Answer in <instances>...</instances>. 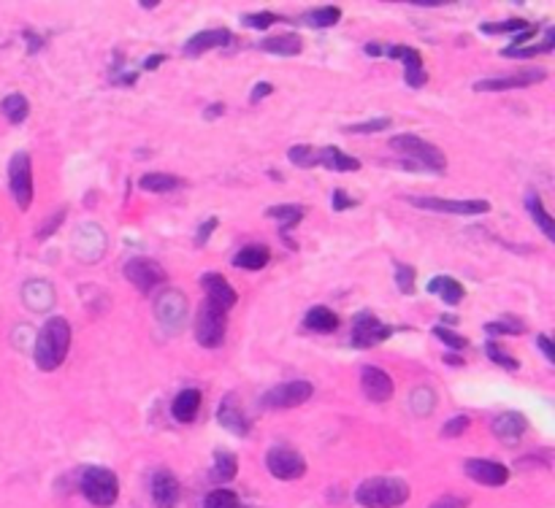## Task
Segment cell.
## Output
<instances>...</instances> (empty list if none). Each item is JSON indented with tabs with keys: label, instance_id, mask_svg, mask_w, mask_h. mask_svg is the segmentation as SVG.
Wrapping results in <instances>:
<instances>
[{
	"label": "cell",
	"instance_id": "cell-53",
	"mask_svg": "<svg viewBox=\"0 0 555 508\" xmlns=\"http://www.w3.org/2000/svg\"><path fill=\"white\" fill-rule=\"evenodd\" d=\"M223 111H225V106H223V103H215V106H209V109L204 111V117H206V119H212V117H220Z\"/></svg>",
	"mask_w": 555,
	"mask_h": 508
},
{
	"label": "cell",
	"instance_id": "cell-8",
	"mask_svg": "<svg viewBox=\"0 0 555 508\" xmlns=\"http://www.w3.org/2000/svg\"><path fill=\"white\" fill-rule=\"evenodd\" d=\"M315 387L309 381H285L277 384L271 389H266V395L260 398V406L268 411H279V409H296L301 403H307L312 398Z\"/></svg>",
	"mask_w": 555,
	"mask_h": 508
},
{
	"label": "cell",
	"instance_id": "cell-44",
	"mask_svg": "<svg viewBox=\"0 0 555 508\" xmlns=\"http://www.w3.org/2000/svg\"><path fill=\"white\" fill-rule=\"evenodd\" d=\"M63 219H66V209L55 212V214L49 217V222H47V224H44V227H41V230L36 233V238H38V241H47V238H49V235H52V233H55V230L60 227V224H63Z\"/></svg>",
	"mask_w": 555,
	"mask_h": 508
},
{
	"label": "cell",
	"instance_id": "cell-46",
	"mask_svg": "<svg viewBox=\"0 0 555 508\" xmlns=\"http://www.w3.org/2000/svg\"><path fill=\"white\" fill-rule=\"evenodd\" d=\"M215 227H217V217H212V219H206L201 227H198V233H195V244L198 246H204L209 238H212V233H215Z\"/></svg>",
	"mask_w": 555,
	"mask_h": 508
},
{
	"label": "cell",
	"instance_id": "cell-14",
	"mask_svg": "<svg viewBox=\"0 0 555 508\" xmlns=\"http://www.w3.org/2000/svg\"><path fill=\"white\" fill-rule=\"evenodd\" d=\"M464 471L472 482L482 487H504L509 482V468L493 460H466Z\"/></svg>",
	"mask_w": 555,
	"mask_h": 508
},
{
	"label": "cell",
	"instance_id": "cell-9",
	"mask_svg": "<svg viewBox=\"0 0 555 508\" xmlns=\"http://www.w3.org/2000/svg\"><path fill=\"white\" fill-rule=\"evenodd\" d=\"M409 203L414 209H425V212H439V214H456V217H479L490 212L487 201H447V198H431V195H414L409 198Z\"/></svg>",
	"mask_w": 555,
	"mask_h": 508
},
{
	"label": "cell",
	"instance_id": "cell-6",
	"mask_svg": "<svg viewBox=\"0 0 555 508\" xmlns=\"http://www.w3.org/2000/svg\"><path fill=\"white\" fill-rule=\"evenodd\" d=\"M8 190L22 212L33 206V162L27 151H16L8 160Z\"/></svg>",
	"mask_w": 555,
	"mask_h": 508
},
{
	"label": "cell",
	"instance_id": "cell-40",
	"mask_svg": "<svg viewBox=\"0 0 555 508\" xmlns=\"http://www.w3.org/2000/svg\"><path fill=\"white\" fill-rule=\"evenodd\" d=\"M274 22H279V16L274 11H257V14H244L241 16V25L244 27H252V30H266L271 27Z\"/></svg>",
	"mask_w": 555,
	"mask_h": 508
},
{
	"label": "cell",
	"instance_id": "cell-15",
	"mask_svg": "<svg viewBox=\"0 0 555 508\" xmlns=\"http://www.w3.org/2000/svg\"><path fill=\"white\" fill-rule=\"evenodd\" d=\"M388 57H393V60H401V63H403V78H406V84H409L412 89L425 87L428 73H425V66H423V55H420L417 49L396 44V47H388Z\"/></svg>",
	"mask_w": 555,
	"mask_h": 508
},
{
	"label": "cell",
	"instance_id": "cell-29",
	"mask_svg": "<svg viewBox=\"0 0 555 508\" xmlns=\"http://www.w3.org/2000/svg\"><path fill=\"white\" fill-rule=\"evenodd\" d=\"M0 111H3V117H5L11 125H22V122L30 117V103H27L25 95L14 92V95H5V98H3Z\"/></svg>",
	"mask_w": 555,
	"mask_h": 508
},
{
	"label": "cell",
	"instance_id": "cell-5",
	"mask_svg": "<svg viewBox=\"0 0 555 508\" xmlns=\"http://www.w3.org/2000/svg\"><path fill=\"white\" fill-rule=\"evenodd\" d=\"M228 333V311L215 306L212 300H204L195 316V341L206 349H217L225 341Z\"/></svg>",
	"mask_w": 555,
	"mask_h": 508
},
{
	"label": "cell",
	"instance_id": "cell-45",
	"mask_svg": "<svg viewBox=\"0 0 555 508\" xmlns=\"http://www.w3.org/2000/svg\"><path fill=\"white\" fill-rule=\"evenodd\" d=\"M431 508H469V498H464V495H445Z\"/></svg>",
	"mask_w": 555,
	"mask_h": 508
},
{
	"label": "cell",
	"instance_id": "cell-55",
	"mask_svg": "<svg viewBox=\"0 0 555 508\" xmlns=\"http://www.w3.org/2000/svg\"><path fill=\"white\" fill-rule=\"evenodd\" d=\"M238 508H246V506H238Z\"/></svg>",
	"mask_w": 555,
	"mask_h": 508
},
{
	"label": "cell",
	"instance_id": "cell-36",
	"mask_svg": "<svg viewBox=\"0 0 555 508\" xmlns=\"http://www.w3.org/2000/svg\"><path fill=\"white\" fill-rule=\"evenodd\" d=\"M485 355L498 365V368H504V370H518V368H520V360L512 358V355H507L496 341H487V344H485Z\"/></svg>",
	"mask_w": 555,
	"mask_h": 508
},
{
	"label": "cell",
	"instance_id": "cell-18",
	"mask_svg": "<svg viewBox=\"0 0 555 508\" xmlns=\"http://www.w3.org/2000/svg\"><path fill=\"white\" fill-rule=\"evenodd\" d=\"M217 422L238 438H244L249 433V420H246V414H244V409H241V403H238V395H225V398L220 400Z\"/></svg>",
	"mask_w": 555,
	"mask_h": 508
},
{
	"label": "cell",
	"instance_id": "cell-50",
	"mask_svg": "<svg viewBox=\"0 0 555 508\" xmlns=\"http://www.w3.org/2000/svg\"><path fill=\"white\" fill-rule=\"evenodd\" d=\"M25 38L30 41V44H27V52H30V55H33V52H38V49L44 47V38H41V36H36L33 30H25Z\"/></svg>",
	"mask_w": 555,
	"mask_h": 508
},
{
	"label": "cell",
	"instance_id": "cell-27",
	"mask_svg": "<svg viewBox=\"0 0 555 508\" xmlns=\"http://www.w3.org/2000/svg\"><path fill=\"white\" fill-rule=\"evenodd\" d=\"M266 217L277 219L279 227H282V235L290 233V227L301 224V219L307 217V209L304 206H293V203H285V206H271L266 209Z\"/></svg>",
	"mask_w": 555,
	"mask_h": 508
},
{
	"label": "cell",
	"instance_id": "cell-43",
	"mask_svg": "<svg viewBox=\"0 0 555 508\" xmlns=\"http://www.w3.org/2000/svg\"><path fill=\"white\" fill-rule=\"evenodd\" d=\"M469 425H472V420H469L466 414H461V417H453L450 422H445V428H442V436H445V438L464 436V433L469 430Z\"/></svg>",
	"mask_w": 555,
	"mask_h": 508
},
{
	"label": "cell",
	"instance_id": "cell-13",
	"mask_svg": "<svg viewBox=\"0 0 555 508\" xmlns=\"http://www.w3.org/2000/svg\"><path fill=\"white\" fill-rule=\"evenodd\" d=\"M548 73L542 68H529V71L515 73V76H498V78H482L475 84V92H504V89H523L534 87L537 81H545Z\"/></svg>",
	"mask_w": 555,
	"mask_h": 508
},
{
	"label": "cell",
	"instance_id": "cell-52",
	"mask_svg": "<svg viewBox=\"0 0 555 508\" xmlns=\"http://www.w3.org/2000/svg\"><path fill=\"white\" fill-rule=\"evenodd\" d=\"M160 63H165V55H152V57H147V60H144V71H155Z\"/></svg>",
	"mask_w": 555,
	"mask_h": 508
},
{
	"label": "cell",
	"instance_id": "cell-28",
	"mask_svg": "<svg viewBox=\"0 0 555 508\" xmlns=\"http://www.w3.org/2000/svg\"><path fill=\"white\" fill-rule=\"evenodd\" d=\"M139 187L147 190V192H173V190H182L184 181H182L179 176H173V173H160V171H155V173H144V176L139 179Z\"/></svg>",
	"mask_w": 555,
	"mask_h": 508
},
{
	"label": "cell",
	"instance_id": "cell-1",
	"mask_svg": "<svg viewBox=\"0 0 555 508\" xmlns=\"http://www.w3.org/2000/svg\"><path fill=\"white\" fill-rule=\"evenodd\" d=\"M68 349H71V325L63 316H52L38 330V338H36V347H33L36 368L44 370V373L58 370L60 365L66 363Z\"/></svg>",
	"mask_w": 555,
	"mask_h": 508
},
{
	"label": "cell",
	"instance_id": "cell-51",
	"mask_svg": "<svg viewBox=\"0 0 555 508\" xmlns=\"http://www.w3.org/2000/svg\"><path fill=\"white\" fill-rule=\"evenodd\" d=\"M366 55H372V57H388V47L372 41V44H366Z\"/></svg>",
	"mask_w": 555,
	"mask_h": 508
},
{
	"label": "cell",
	"instance_id": "cell-30",
	"mask_svg": "<svg viewBox=\"0 0 555 508\" xmlns=\"http://www.w3.org/2000/svg\"><path fill=\"white\" fill-rule=\"evenodd\" d=\"M526 209H529L531 219L539 224V230L545 233V238H548V241H555V222L553 217L548 214V209L542 206V198H539L537 192H529V198H526Z\"/></svg>",
	"mask_w": 555,
	"mask_h": 508
},
{
	"label": "cell",
	"instance_id": "cell-21",
	"mask_svg": "<svg viewBox=\"0 0 555 508\" xmlns=\"http://www.w3.org/2000/svg\"><path fill=\"white\" fill-rule=\"evenodd\" d=\"M198 411H201V389H195V387L182 389V392L173 398V403H171V414H173V420L182 422V425L193 422V420L198 417Z\"/></svg>",
	"mask_w": 555,
	"mask_h": 508
},
{
	"label": "cell",
	"instance_id": "cell-37",
	"mask_svg": "<svg viewBox=\"0 0 555 508\" xmlns=\"http://www.w3.org/2000/svg\"><path fill=\"white\" fill-rule=\"evenodd\" d=\"M388 128H391V117H377V119H369V122L347 125L344 133H352V136H369V133H380V130H388Z\"/></svg>",
	"mask_w": 555,
	"mask_h": 508
},
{
	"label": "cell",
	"instance_id": "cell-4",
	"mask_svg": "<svg viewBox=\"0 0 555 508\" xmlns=\"http://www.w3.org/2000/svg\"><path fill=\"white\" fill-rule=\"evenodd\" d=\"M81 495L98 508H109L117 503L120 498V479L111 468H100V465H89L84 468L79 479Z\"/></svg>",
	"mask_w": 555,
	"mask_h": 508
},
{
	"label": "cell",
	"instance_id": "cell-42",
	"mask_svg": "<svg viewBox=\"0 0 555 508\" xmlns=\"http://www.w3.org/2000/svg\"><path fill=\"white\" fill-rule=\"evenodd\" d=\"M396 287L403 295H412L414 292V268L412 265H401L396 263Z\"/></svg>",
	"mask_w": 555,
	"mask_h": 508
},
{
	"label": "cell",
	"instance_id": "cell-48",
	"mask_svg": "<svg viewBox=\"0 0 555 508\" xmlns=\"http://www.w3.org/2000/svg\"><path fill=\"white\" fill-rule=\"evenodd\" d=\"M271 92H274V84H268V81H257V84H255V89H252V95H249V100H252V103H257V100L268 98Z\"/></svg>",
	"mask_w": 555,
	"mask_h": 508
},
{
	"label": "cell",
	"instance_id": "cell-25",
	"mask_svg": "<svg viewBox=\"0 0 555 508\" xmlns=\"http://www.w3.org/2000/svg\"><path fill=\"white\" fill-rule=\"evenodd\" d=\"M304 325H307V330H312V333H333V330H339L341 322H339V314L330 311L328 306H315V308L307 311Z\"/></svg>",
	"mask_w": 555,
	"mask_h": 508
},
{
	"label": "cell",
	"instance_id": "cell-3",
	"mask_svg": "<svg viewBox=\"0 0 555 508\" xmlns=\"http://www.w3.org/2000/svg\"><path fill=\"white\" fill-rule=\"evenodd\" d=\"M391 149L398 151L401 157L412 160L417 168H425L431 173H445L447 171V157L445 151L436 144L420 139V136H412V133H401L391 139Z\"/></svg>",
	"mask_w": 555,
	"mask_h": 508
},
{
	"label": "cell",
	"instance_id": "cell-11",
	"mask_svg": "<svg viewBox=\"0 0 555 508\" xmlns=\"http://www.w3.org/2000/svg\"><path fill=\"white\" fill-rule=\"evenodd\" d=\"M391 333L393 330L385 322H380L372 311H363L355 316V325H352V347L355 349H374L382 341H388Z\"/></svg>",
	"mask_w": 555,
	"mask_h": 508
},
{
	"label": "cell",
	"instance_id": "cell-34",
	"mask_svg": "<svg viewBox=\"0 0 555 508\" xmlns=\"http://www.w3.org/2000/svg\"><path fill=\"white\" fill-rule=\"evenodd\" d=\"M529 27H531V22H526V19H507L501 25H490V22L479 25V30L487 33V36H518V33H523Z\"/></svg>",
	"mask_w": 555,
	"mask_h": 508
},
{
	"label": "cell",
	"instance_id": "cell-16",
	"mask_svg": "<svg viewBox=\"0 0 555 508\" xmlns=\"http://www.w3.org/2000/svg\"><path fill=\"white\" fill-rule=\"evenodd\" d=\"M236 41V36L228 30V27H215V30H201V33H195L193 38H187V44H184V55L187 57H201L204 52H209V49H220V47H228V44H234Z\"/></svg>",
	"mask_w": 555,
	"mask_h": 508
},
{
	"label": "cell",
	"instance_id": "cell-32",
	"mask_svg": "<svg viewBox=\"0 0 555 508\" xmlns=\"http://www.w3.org/2000/svg\"><path fill=\"white\" fill-rule=\"evenodd\" d=\"M555 49V30L553 27H548V33H545V41L539 44V47H520V49H501V55L504 57H515V60H531V57H537V55H548V52H553Z\"/></svg>",
	"mask_w": 555,
	"mask_h": 508
},
{
	"label": "cell",
	"instance_id": "cell-49",
	"mask_svg": "<svg viewBox=\"0 0 555 508\" xmlns=\"http://www.w3.org/2000/svg\"><path fill=\"white\" fill-rule=\"evenodd\" d=\"M537 344H539V349H542V355L548 358V363H555V349H553V341L542 333V336H537Z\"/></svg>",
	"mask_w": 555,
	"mask_h": 508
},
{
	"label": "cell",
	"instance_id": "cell-20",
	"mask_svg": "<svg viewBox=\"0 0 555 508\" xmlns=\"http://www.w3.org/2000/svg\"><path fill=\"white\" fill-rule=\"evenodd\" d=\"M179 479L171 471H158L152 476V501L158 508H176L179 503Z\"/></svg>",
	"mask_w": 555,
	"mask_h": 508
},
{
	"label": "cell",
	"instance_id": "cell-26",
	"mask_svg": "<svg viewBox=\"0 0 555 508\" xmlns=\"http://www.w3.org/2000/svg\"><path fill=\"white\" fill-rule=\"evenodd\" d=\"M428 292H431V295H439L447 306H458V303L466 297L464 285H461L458 279H453V276H434L431 285H428Z\"/></svg>",
	"mask_w": 555,
	"mask_h": 508
},
{
	"label": "cell",
	"instance_id": "cell-39",
	"mask_svg": "<svg viewBox=\"0 0 555 508\" xmlns=\"http://www.w3.org/2000/svg\"><path fill=\"white\" fill-rule=\"evenodd\" d=\"M204 508H238L236 492L231 490H215L204 498Z\"/></svg>",
	"mask_w": 555,
	"mask_h": 508
},
{
	"label": "cell",
	"instance_id": "cell-41",
	"mask_svg": "<svg viewBox=\"0 0 555 508\" xmlns=\"http://www.w3.org/2000/svg\"><path fill=\"white\" fill-rule=\"evenodd\" d=\"M434 336L445 344V347H450L453 352H464L466 347H469V341L464 338V336H458L456 330H450V327H434Z\"/></svg>",
	"mask_w": 555,
	"mask_h": 508
},
{
	"label": "cell",
	"instance_id": "cell-17",
	"mask_svg": "<svg viewBox=\"0 0 555 508\" xmlns=\"http://www.w3.org/2000/svg\"><path fill=\"white\" fill-rule=\"evenodd\" d=\"M201 287L206 292V300H212L215 306H220L225 311H231L238 303V292L231 287V282L223 274H204Z\"/></svg>",
	"mask_w": 555,
	"mask_h": 508
},
{
	"label": "cell",
	"instance_id": "cell-12",
	"mask_svg": "<svg viewBox=\"0 0 555 508\" xmlns=\"http://www.w3.org/2000/svg\"><path fill=\"white\" fill-rule=\"evenodd\" d=\"M361 387H363V395L372 403H388L393 398V392H396L393 378L377 365H363L361 368Z\"/></svg>",
	"mask_w": 555,
	"mask_h": 508
},
{
	"label": "cell",
	"instance_id": "cell-31",
	"mask_svg": "<svg viewBox=\"0 0 555 508\" xmlns=\"http://www.w3.org/2000/svg\"><path fill=\"white\" fill-rule=\"evenodd\" d=\"M236 473H238L236 454H231V451H225V449H217V451H215L212 479H215V482H231V479H236Z\"/></svg>",
	"mask_w": 555,
	"mask_h": 508
},
{
	"label": "cell",
	"instance_id": "cell-47",
	"mask_svg": "<svg viewBox=\"0 0 555 508\" xmlns=\"http://www.w3.org/2000/svg\"><path fill=\"white\" fill-rule=\"evenodd\" d=\"M330 206H333L336 212H344V209H352V206H358V201L347 198V192H344V190H333V201H330Z\"/></svg>",
	"mask_w": 555,
	"mask_h": 508
},
{
	"label": "cell",
	"instance_id": "cell-38",
	"mask_svg": "<svg viewBox=\"0 0 555 508\" xmlns=\"http://www.w3.org/2000/svg\"><path fill=\"white\" fill-rule=\"evenodd\" d=\"M485 333H487V336H523V333H526V325L518 322V319L487 322V325H485Z\"/></svg>",
	"mask_w": 555,
	"mask_h": 508
},
{
	"label": "cell",
	"instance_id": "cell-23",
	"mask_svg": "<svg viewBox=\"0 0 555 508\" xmlns=\"http://www.w3.org/2000/svg\"><path fill=\"white\" fill-rule=\"evenodd\" d=\"M271 263V252L263 244H249L244 249H238L234 257V265L241 271H263Z\"/></svg>",
	"mask_w": 555,
	"mask_h": 508
},
{
	"label": "cell",
	"instance_id": "cell-2",
	"mask_svg": "<svg viewBox=\"0 0 555 508\" xmlns=\"http://www.w3.org/2000/svg\"><path fill=\"white\" fill-rule=\"evenodd\" d=\"M412 490L398 476H372L355 490V501L363 508H398L409 501Z\"/></svg>",
	"mask_w": 555,
	"mask_h": 508
},
{
	"label": "cell",
	"instance_id": "cell-35",
	"mask_svg": "<svg viewBox=\"0 0 555 508\" xmlns=\"http://www.w3.org/2000/svg\"><path fill=\"white\" fill-rule=\"evenodd\" d=\"M288 157H290V162L298 165V168H315V165H319V149H315V146H290Z\"/></svg>",
	"mask_w": 555,
	"mask_h": 508
},
{
	"label": "cell",
	"instance_id": "cell-24",
	"mask_svg": "<svg viewBox=\"0 0 555 508\" xmlns=\"http://www.w3.org/2000/svg\"><path fill=\"white\" fill-rule=\"evenodd\" d=\"M319 165L328 168V171L347 173V171H358V168H361V160L350 157V154L341 151L339 146H325V149H319Z\"/></svg>",
	"mask_w": 555,
	"mask_h": 508
},
{
	"label": "cell",
	"instance_id": "cell-33",
	"mask_svg": "<svg viewBox=\"0 0 555 508\" xmlns=\"http://www.w3.org/2000/svg\"><path fill=\"white\" fill-rule=\"evenodd\" d=\"M339 19H341V8H336V5H319V8H312L304 14V22L309 27H319V30L333 27Z\"/></svg>",
	"mask_w": 555,
	"mask_h": 508
},
{
	"label": "cell",
	"instance_id": "cell-54",
	"mask_svg": "<svg viewBox=\"0 0 555 508\" xmlns=\"http://www.w3.org/2000/svg\"><path fill=\"white\" fill-rule=\"evenodd\" d=\"M445 363L458 365V368H461V365H464V360H461V358H456V355H445Z\"/></svg>",
	"mask_w": 555,
	"mask_h": 508
},
{
	"label": "cell",
	"instance_id": "cell-7",
	"mask_svg": "<svg viewBox=\"0 0 555 508\" xmlns=\"http://www.w3.org/2000/svg\"><path fill=\"white\" fill-rule=\"evenodd\" d=\"M266 468L279 482H296V479H304L307 460L301 451H296L290 446H271L266 451Z\"/></svg>",
	"mask_w": 555,
	"mask_h": 508
},
{
	"label": "cell",
	"instance_id": "cell-10",
	"mask_svg": "<svg viewBox=\"0 0 555 508\" xmlns=\"http://www.w3.org/2000/svg\"><path fill=\"white\" fill-rule=\"evenodd\" d=\"M125 276L128 282L136 287L139 292H152L155 287H160L168 276H165V268L160 265L158 260L152 257H131L125 263Z\"/></svg>",
	"mask_w": 555,
	"mask_h": 508
},
{
	"label": "cell",
	"instance_id": "cell-19",
	"mask_svg": "<svg viewBox=\"0 0 555 508\" xmlns=\"http://www.w3.org/2000/svg\"><path fill=\"white\" fill-rule=\"evenodd\" d=\"M526 430H529V420L520 411H501L493 420V436L498 438L501 443H507V446L518 443L520 438L526 436Z\"/></svg>",
	"mask_w": 555,
	"mask_h": 508
},
{
	"label": "cell",
	"instance_id": "cell-22",
	"mask_svg": "<svg viewBox=\"0 0 555 508\" xmlns=\"http://www.w3.org/2000/svg\"><path fill=\"white\" fill-rule=\"evenodd\" d=\"M260 52H268V55H279V57H296L304 52V41L293 33H285V36H274V38H263L257 44Z\"/></svg>",
	"mask_w": 555,
	"mask_h": 508
}]
</instances>
